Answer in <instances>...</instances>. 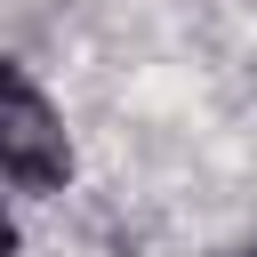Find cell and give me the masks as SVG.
I'll return each mask as SVG.
<instances>
[{"mask_svg": "<svg viewBox=\"0 0 257 257\" xmlns=\"http://www.w3.org/2000/svg\"><path fill=\"white\" fill-rule=\"evenodd\" d=\"M233 257H257V241H241V249H233Z\"/></svg>", "mask_w": 257, "mask_h": 257, "instance_id": "cell-3", "label": "cell"}, {"mask_svg": "<svg viewBox=\"0 0 257 257\" xmlns=\"http://www.w3.org/2000/svg\"><path fill=\"white\" fill-rule=\"evenodd\" d=\"M0 177L24 193H64L72 185V137L48 88L24 64H0Z\"/></svg>", "mask_w": 257, "mask_h": 257, "instance_id": "cell-1", "label": "cell"}, {"mask_svg": "<svg viewBox=\"0 0 257 257\" xmlns=\"http://www.w3.org/2000/svg\"><path fill=\"white\" fill-rule=\"evenodd\" d=\"M24 241H16V217H8V201H0V257H16Z\"/></svg>", "mask_w": 257, "mask_h": 257, "instance_id": "cell-2", "label": "cell"}]
</instances>
